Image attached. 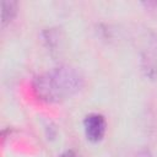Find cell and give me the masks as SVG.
<instances>
[{
  "label": "cell",
  "instance_id": "6da1fadb",
  "mask_svg": "<svg viewBox=\"0 0 157 157\" xmlns=\"http://www.w3.org/2000/svg\"><path fill=\"white\" fill-rule=\"evenodd\" d=\"M85 86V77L80 70L69 65H60L39 74L32 82L36 97L47 103H58L76 96Z\"/></svg>",
  "mask_w": 157,
  "mask_h": 157
},
{
  "label": "cell",
  "instance_id": "3957f363",
  "mask_svg": "<svg viewBox=\"0 0 157 157\" xmlns=\"http://www.w3.org/2000/svg\"><path fill=\"white\" fill-rule=\"evenodd\" d=\"M83 130L88 141L99 142L107 131L105 118L99 113H91L83 119Z\"/></svg>",
  "mask_w": 157,
  "mask_h": 157
},
{
  "label": "cell",
  "instance_id": "7a4b0ae2",
  "mask_svg": "<svg viewBox=\"0 0 157 157\" xmlns=\"http://www.w3.org/2000/svg\"><path fill=\"white\" fill-rule=\"evenodd\" d=\"M140 65L148 80L157 78V34L148 29L142 36L140 45Z\"/></svg>",
  "mask_w": 157,
  "mask_h": 157
},
{
  "label": "cell",
  "instance_id": "8992f818",
  "mask_svg": "<svg viewBox=\"0 0 157 157\" xmlns=\"http://www.w3.org/2000/svg\"><path fill=\"white\" fill-rule=\"evenodd\" d=\"M60 157H82V156H81L78 152L74 151V150H66V151H64V152L61 153Z\"/></svg>",
  "mask_w": 157,
  "mask_h": 157
},
{
  "label": "cell",
  "instance_id": "5b68a950",
  "mask_svg": "<svg viewBox=\"0 0 157 157\" xmlns=\"http://www.w3.org/2000/svg\"><path fill=\"white\" fill-rule=\"evenodd\" d=\"M134 157H153V155H152V152L148 150V148H140L136 153H135V156Z\"/></svg>",
  "mask_w": 157,
  "mask_h": 157
},
{
  "label": "cell",
  "instance_id": "277c9868",
  "mask_svg": "<svg viewBox=\"0 0 157 157\" xmlns=\"http://www.w3.org/2000/svg\"><path fill=\"white\" fill-rule=\"evenodd\" d=\"M17 13V2L16 1H9V0H4L1 2V23L2 26H6L7 23H10L13 17Z\"/></svg>",
  "mask_w": 157,
  "mask_h": 157
}]
</instances>
